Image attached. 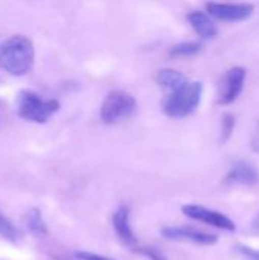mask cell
Wrapping results in <instances>:
<instances>
[{"mask_svg":"<svg viewBox=\"0 0 259 260\" xmlns=\"http://www.w3.org/2000/svg\"><path fill=\"white\" fill-rule=\"evenodd\" d=\"M34 43L26 35H12L0 46V69L12 76H24L34 66Z\"/></svg>","mask_w":259,"mask_h":260,"instance_id":"obj_1","label":"cell"},{"mask_svg":"<svg viewBox=\"0 0 259 260\" xmlns=\"http://www.w3.org/2000/svg\"><path fill=\"white\" fill-rule=\"evenodd\" d=\"M203 84L200 81H186L182 87L171 91L163 102V111L172 119H183L195 111L202 101Z\"/></svg>","mask_w":259,"mask_h":260,"instance_id":"obj_2","label":"cell"},{"mask_svg":"<svg viewBox=\"0 0 259 260\" xmlns=\"http://www.w3.org/2000/svg\"><path fill=\"white\" fill-rule=\"evenodd\" d=\"M61 104L56 99H43L32 90H23L17 101V114L27 122L46 123L58 110Z\"/></svg>","mask_w":259,"mask_h":260,"instance_id":"obj_3","label":"cell"},{"mask_svg":"<svg viewBox=\"0 0 259 260\" xmlns=\"http://www.w3.org/2000/svg\"><path fill=\"white\" fill-rule=\"evenodd\" d=\"M137 102L136 99L122 90H114L107 94L101 107V120L107 125L118 123L124 119H128L136 113Z\"/></svg>","mask_w":259,"mask_h":260,"instance_id":"obj_4","label":"cell"},{"mask_svg":"<svg viewBox=\"0 0 259 260\" xmlns=\"http://www.w3.org/2000/svg\"><path fill=\"white\" fill-rule=\"evenodd\" d=\"M182 212L185 216H188L194 221L208 224L211 227L221 229L224 232H235L237 230L235 222L229 216H226L224 213H221L218 210L208 209V207H203L198 204H185V206H182Z\"/></svg>","mask_w":259,"mask_h":260,"instance_id":"obj_5","label":"cell"},{"mask_svg":"<svg viewBox=\"0 0 259 260\" xmlns=\"http://www.w3.org/2000/svg\"><path fill=\"white\" fill-rule=\"evenodd\" d=\"M244 81H246V70L243 67H234L227 70V73L224 75L220 84L217 102L220 105H229L235 102L244 88Z\"/></svg>","mask_w":259,"mask_h":260,"instance_id":"obj_6","label":"cell"},{"mask_svg":"<svg viewBox=\"0 0 259 260\" xmlns=\"http://www.w3.org/2000/svg\"><path fill=\"white\" fill-rule=\"evenodd\" d=\"M162 236L168 241H174V242H189V244H195V245H214L218 242V236L217 235H211V233H205L191 227H165L160 230Z\"/></svg>","mask_w":259,"mask_h":260,"instance_id":"obj_7","label":"cell"},{"mask_svg":"<svg viewBox=\"0 0 259 260\" xmlns=\"http://www.w3.org/2000/svg\"><path fill=\"white\" fill-rule=\"evenodd\" d=\"M206 9L209 15L221 20V21H243L247 20L253 14V5L250 3H218V2H209L206 5Z\"/></svg>","mask_w":259,"mask_h":260,"instance_id":"obj_8","label":"cell"},{"mask_svg":"<svg viewBox=\"0 0 259 260\" xmlns=\"http://www.w3.org/2000/svg\"><path fill=\"white\" fill-rule=\"evenodd\" d=\"M259 181V172L246 161H237L224 177V184L229 186H253Z\"/></svg>","mask_w":259,"mask_h":260,"instance_id":"obj_9","label":"cell"},{"mask_svg":"<svg viewBox=\"0 0 259 260\" xmlns=\"http://www.w3.org/2000/svg\"><path fill=\"white\" fill-rule=\"evenodd\" d=\"M111 221H113V229H114L118 238L121 239V242H124L128 247H134L137 239H136V235L130 225V209L127 206L119 207L113 213Z\"/></svg>","mask_w":259,"mask_h":260,"instance_id":"obj_10","label":"cell"},{"mask_svg":"<svg viewBox=\"0 0 259 260\" xmlns=\"http://www.w3.org/2000/svg\"><path fill=\"white\" fill-rule=\"evenodd\" d=\"M188 21L194 27V30L202 38H215L218 35V29L209 15L203 11H192L188 14Z\"/></svg>","mask_w":259,"mask_h":260,"instance_id":"obj_11","label":"cell"},{"mask_svg":"<svg viewBox=\"0 0 259 260\" xmlns=\"http://www.w3.org/2000/svg\"><path fill=\"white\" fill-rule=\"evenodd\" d=\"M156 81L159 85L174 91L177 90L179 87H182L188 79L185 78V75H182L180 72L177 70H172V69H162L157 72L156 75Z\"/></svg>","mask_w":259,"mask_h":260,"instance_id":"obj_12","label":"cell"},{"mask_svg":"<svg viewBox=\"0 0 259 260\" xmlns=\"http://www.w3.org/2000/svg\"><path fill=\"white\" fill-rule=\"evenodd\" d=\"M26 224L29 227V230L37 235V236H46L47 235V227H46V222L40 213L38 209H32L27 215V219H26Z\"/></svg>","mask_w":259,"mask_h":260,"instance_id":"obj_13","label":"cell"},{"mask_svg":"<svg viewBox=\"0 0 259 260\" xmlns=\"http://www.w3.org/2000/svg\"><path fill=\"white\" fill-rule=\"evenodd\" d=\"M0 236H3L6 241H11V242H15L20 238L18 229L3 215L2 210H0Z\"/></svg>","mask_w":259,"mask_h":260,"instance_id":"obj_14","label":"cell"},{"mask_svg":"<svg viewBox=\"0 0 259 260\" xmlns=\"http://www.w3.org/2000/svg\"><path fill=\"white\" fill-rule=\"evenodd\" d=\"M202 43L197 41H188V43H180L177 46H174L171 49V55L172 56H192L195 53H198L202 50Z\"/></svg>","mask_w":259,"mask_h":260,"instance_id":"obj_15","label":"cell"},{"mask_svg":"<svg viewBox=\"0 0 259 260\" xmlns=\"http://www.w3.org/2000/svg\"><path fill=\"white\" fill-rule=\"evenodd\" d=\"M131 251L150 260H168L160 250H157L154 247H133Z\"/></svg>","mask_w":259,"mask_h":260,"instance_id":"obj_16","label":"cell"},{"mask_svg":"<svg viewBox=\"0 0 259 260\" xmlns=\"http://www.w3.org/2000/svg\"><path fill=\"white\" fill-rule=\"evenodd\" d=\"M234 128H235V117L232 114L226 113L221 120V142H227L231 139Z\"/></svg>","mask_w":259,"mask_h":260,"instance_id":"obj_17","label":"cell"},{"mask_svg":"<svg viewBox=\"0 0 259 260\" xmlns=\"http://www.w3.org/2000/svg\"><path fill=\"white\" fill-rule=\"evenodd\" d=\"M235 250H237L240 254H243L247 260H259V251L250 248V247H247V245H237Z\"/></svg>","mask_w":259,"mask_h":260,"instance_id":"obj_18","label":"cell"},{"mask_svg":"<svg viewBox=\"0 0 259 260\" xmlns=\"http://www.w3.org/2000/svg\"><path fill=\"white\" fill-rule=\"evenodd\" d=\"M75 257L78 260H116L105 257V256H99L95 253H89V251H78V253H75Z\"/></svg>","mask_w":259,"mask_h":260,"instance_id":"obj_19","label":"cell"},{"mask_svg":"<svg viewBox=\"0 0 259 260\" xmlns=\"http://www.w3.org/2000/svg\"><path fill=\"white\" fill-rule=\"evenodd\" d=\"M250 145H252L253 152L259 154V122H258V125H256V128H255V131H253V136H252V142H250Z\"/></svg>","mask_w":259,"mask_h":260,"instance_id":"obj_20","label":"cell"},{"mask_svg":"<svg viewBox=\"0 0 259 260\" xmlns=\"http://www.w3.org/2000/svg\"><path fill=\"white\" fill-rule=\"evenodd\" d=\"M250 230H252L255 235H259V212L255 215V218H253L252 222H250Z\"/></svg>","mask_w":259,"mask_h":260,"instance_id":"obj_21","label":"cell"}]
</instances>
